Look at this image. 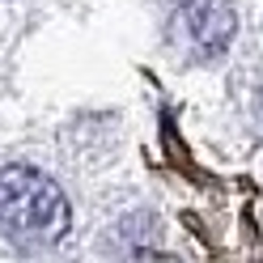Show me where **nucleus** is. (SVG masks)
Returning <instances> with one entry per match:
<instances>
[{"mask_svg":"<svg viewBox=\"0 0 263 263\" xmlns=\"http://www.w3.org/2000/svg\"><path fill=\"white\" fill-rule=\"evenodd\" d=\"M68 200L55 178L34 166L0 170V242L13 251H51L68 234Z\"/></svg>","mask_w":263,"mask_h":263,"instance_id":"nucleus-1","label":"nucleus"},{"mask_svg":"<svg viewBox=\"0 0 263 263\" xmlns=\"http://www.w3.org/2000/svg\"><path fill=\"white\" fill-rule=\"evenodd\" d=\"M234 30H238V13L229 0H174L166 22L170 47L195 64L217 60L234 43Z\"/></svg>","mask_w":263,"mask_h":263,"instance_id":"nucleus-2","label":"nucleus"}]
</instances>
